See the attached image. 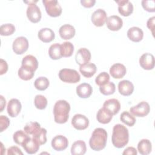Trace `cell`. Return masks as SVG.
<instances>
[{"label": "cell", "instance_id": "11", "mask_svg": "<svg viewBox=\"0 0 155 155\" xmlns=\"http://www.w3.org/2000/svg\"><path fill=\"white\" fill-rule=\"evenodd\" d=\"M115 2L118 4V12L123 16H128L133 12V4L128 0H117Z\"/></svg>", "mask_w": 155, "mask_h": 155}, {"label": "cell", "instance_id": "9", "mask_svg": "<svg viewBox=\"0 0 155 155\" xmlns=\"http://www.w3.org/2000/svg\"><path fill=\"white\" fill-rule=\"evenodd\" d=\"M71 124L75 129L78 130H83L88 127L89 120L84 115L76 114L71 119Z\"/></svg>", "mask_w": 155, "mask_h": 155}, {"label": "cell", "instance_id": "10", "mask_svg": "<svg viewBox=\"0 0 155 155\" xmlns=\"http://www.w3.org/2000/svg\"><path fill=\"white\" fill-rule=\"evenodd\" d=\"M93 24L96 27H102L106 22L107 13L103 9L99 8L94 11L91 16Z\"/></svg>", "mask_w": 155, "mask_h": 155}, {"label": "cell", "instance_id": "43", "mask_svg": "<svg viewBox=\"0 0 155 155\" xmlns=\"http://www.w3.org/2000/svg\"><path fill=\"white\" fill-rule=\"evenodd\" d=\"M10 125L9 119L5 116L1 115L0 116V131L2 132L6 130Z\"/></svg>", "mask_w": 155, "mask_h": 155}, {"label": "cell", "instance_id": "3", "mask_svg": "<svg viewBox=\"0 0 155 155\" xmlns=\"http://www.w3.org/2000/svg\"><path fill=\"white\" fill-rule=\"evenodd\" d=\"M70 105L65 100L58 101L53 107V114L55 122L64 124L67 122L69 117Z\"/></svg>", "mask_w": 155, "mask_h": 155}, {"label": "cell", "instance_id": "22", "mask_svg": "<svg viewBox=\"0 0 155 155\" xmlns=\"http://www.w3.org/2000/svg\"><path fill=\"white\" fill-rule=\"evenodd\" d=\"M38 36L43 42L48 43L54 40L55 34L51 29L49 28H43L38 31Z\"/></svg>", "mask_w": 155, "mask_h": 155}, {"label": "cell", "instance_id": "12", "mask_svg": "<svg viewBox=\"0 0 155 155\" xmlns=\"http://www.w3.org/2000/svg\"><path fill=\"white\" fill-rule=\"evenodd\" d=\"M68 145V141L66 137L62 135H58L54 137L51 140L52 148L58 151L65 150Z\"/></svg>", "mask_w": 155, "mask_h": 155}, {"label": "cell", "instance_id": "21", "mask_svg": "<svg viewBox=\"0 0 155 155\" xmlns=\"http://www.w3.org/2000/svg\"><path fill=\"white\" fill-rule=\"evenodd\" d=\"M103 107L108 110L114 116L119 111L120 109V104L116 99H110L104 102Z\"/></svg>", "mask_w": 155, "mask_h": 155}, {"label": "cell", "instance_id": "47", "mask_svg": "<svg viewBox=\"0 0 155 155\" xmlns=\"http://www.w3.org/2000/svg\"><path fill=\"white\" fill-rule=\"evenodd\" d=\"M81 3L82 5L86 8H90L94 6V4L96 3L95 0H81Z\"/></svg>", "mask_w": 155, "mask_h": 155}, {"label": "cell", "instance_id": "24", "mask_svg": "<svg viewBox=\"0 0 155 155\" xmlns=\"http://www.w3.org/2000/svg\"><path fill=\"white\" fill-rule=\"evenodd\" d=\"M113 115L106 108L102 107L100 108L96 114L97 120L102 124H108L112 119Z\"/></svg>", "mask_w": 155, "mask_h": 155}, {"label": "cell", "instance_id": "38", "mask_svg": "<svg viewBox=\"0 0 155 155\" xmlns=\"http://www.w3.org/2000/svg\"><path fill=\"white\" fill-rule=\"evenodd\" d=\"M47 99L46 97L41 94H38L35 96L34 99V104L36 108L39 110H44L47 105Z\"/></svg>", "mask_w": 155, "mask_h": 155}, {"label": "cell", "instance_id": "27", "mask_svg": "<svg viewBox=\"0 0 155 155\" xmlns=\"http://www.w3.org/2000/svg\"><path fill=\"white\" fill-rule=\"evenodd\" d=\"M42 128L40 124L37 122H30L24 127V131L28 135L35 137L38 135L41 131Z\"/></svg>", "mask_w": 155, "mask_h": 155}, {"label": "cell", "instance_id": "20", "mask_svg": "<svg viewBox=\"0 0 155 155\" xmlns=\"http://www.w3.org/2000/svg\"><path fill=\"white\" fill-rule=\"evenodd\" d=\"M75 28L70 24H64L62 25L59 30V33L61 38L65 40L70 39L75 35Z\"/></svg>", "mask_w": 155, "mask_h": 155}, {"label": "cell", "instance_id": "1", "mask_svg": "<svg viewBox=\"0 0 155 155\" xmlns=\"http://www.w3.org/2000/svg\"><path fill=\"white\" fill-rule=\"evenodd\" d=\"M112 143L117 148L124 147L129 140L128 129L122 124H116L113 127L111 136Z\"/></svg>", "mask_w": 155, "mask_h": 155}, {"label": "cell", "instance_id": "33", "mask_svg": "<svg viewBox=\"0 0 155 155\" xmlns=\"http://www.w3.org/2000/svg\"><path fill=\"white\" fill-rule=\"evenodd\" d=\"M29 137L30 136H28V134H27L24 131L18 130L13 134V139L16 144L22 146Z\"/></svg>", "mask_w": 155, "mask_h": 155}, {"label": "cell", "instance_id": "40", "mask_svg": "<svg viewBox=\"0 0 155 155\" xmlns=\"http://www.w3.org/2000/svg\"><path fill=\"white\" fill-rule=\"evenodd\" d=\"M109 80L110 76L108 73H107V72H102L99 74H98L96 78L95 82L97 85L101 86L108 82Z\"/></svg>", "mask_w": 155, "mask_h": 155}, {"label": "cell", "instance_id": "34", "mask_svg": "<svg viewBox=\"0 0 155 155\" xmlns=\"http://www.w3.org/2000/svg\"><path fill=\"white\" fill-rule=\"evenodd\" d=\"M61 50L62 57H70L74 51V46L70 42H64L61 44Z\"/></svg>", "mask_w": 155, "mask_h": 155}, {"label": "cell", "instance_id": "18", "mask_svg": "<svg viewBox=\"0 0 155 155\" xmlns=\"http://www.w3.org/2000/svg\"><path fill=\"white\" fill-rule=\"evenodd\" d=\"M127 73V69L124 65L116 63L113 64L110 68V73L114 79L122 78Z\"/></svg>", "mask_w": 155, "mask_h": 155}, {"label": "cell", "instance_id": "16", "mask_svg": "<svg viewBox=\"0 0 155 155\" xmlns=\"http://www.w3.org/2000/svg\"><path fill=\"white\" fill-rule=\"evenodd\" d=\"M27 153L29 154H35L39 149L40 144L34 138L29 137L22 145Z\"/></svg>", "mask_w": 155, "mask_h": 155}, {"label": "cell", "instance_id": "5", "mask_svg": "<svg viewBox=\"0 0 155 155\" xmlns=\"http://www.w3.org/2000/svg\"><path fill=\"white\" fill-rule=\"evenodd\" d=\"M25 3H28V6L27 8V16L30 21L33 23H37L41 19V12L40 8L35 4L38 1H24Z\"/></svg>", "mask_w": 155, "mask_h": 155}, {"label": "cell", "instance_id": "23", "mask_svg": "<svg viewBox=\"0 0 155 155\" xmlns=\"http://www.w3.org/2000/svg\"><path fill=\"white\" fill-rule=\"evenodd\" d=\"M127 37L132 41L138 42L142 41L143 37V32L141 28L137 27H133L127 31Z\"/></svg>", "mask_w": 155, "mask_h": 155}, {"label": "cell", "instance_id": "49", "mask_svg": "<svg viewBox=\"0 0 155 155\" xmlns=\"http://www.w3.org/2000/svg\"><path fill=\"white\" fill-rule=\"evenodd\" d=\"M1 109H0V112H2L4 108V107H5L6 105V101L5 99L4 98V97L1 95Z\"/></svg>", "mask_w": 155, "mask_h": 155}, {"label": "cell", "instance_id": "46", "mask_svg": "<svg viewBox=\"0 0 155 155\" xmlns=\"http://www.w3.org/2000/svg\"><path fill=\"white\" fill-rule=\"evenodd\" d=\"M154 21H155V17L153 16L148 19L147 22V27L151 30L153 35H154Z\"/></svg>", "mask_w": 155, "mask_h": 155}, {"label": "cell", "instance_id": "19", "mask_svg": "<svg viewBox=\"0 0 155 155\" xmlns=\"http://www.w3.org/2000/svg\"><path fill=\"white\" fill-rule=\"evenodd\" d=\"M118 90L120 94L128 96L131 95L134 91V85L128 80H123L119 82Z\"/></svg>", "mask_w": 155, "mask_h": 155}, {"label": "cell", "instance_id": "35", "mask_svg": "<svg viewBox=\"0 0 155 155\" xmlns=\"http://www.w3.org/2000/svg\"><path fill=\"white\" fill-rule=\"evenodd\" d=\"M49 84L50 82L48 79L47 78L43 76L39 77L35 80L34 82L35 87L39 91L45 90L48 87Z\"/></svg>", "mask_w": 155, "mask_h": 155}, {"label": "cell", "instance_id": "4", "mask_svg": "<svg viewBox=\"0 0 155 155\" xmlns=\"http://www.w3.org/2000/svg\"><path fill=\"white\" fill-rule=\"evenodd\" d=\"M59 78L64 82L75 84L78 82L81 79L79 73L73 69L63 68L59 72Z\"/></svg>", "mask_w": 155, "mask_h": 155}, {"label": "cell", "instance_id": "30", "mask_svg": "<svg viewBox=\"0 0 155 155\" xmlns=\"http://www.w3.org/2000/svg\"><path fill=\"white\" fill-rule=\"evenodd\" d=\"M151 142L148 139H142L137 144V150L142 155H148L151 153Z\"/></svg>", "mask_w": 155, "mask_h": 155}, {"label": "cell", "instance_id": "15", "mask_svg": "<svg viewBox=\"0 0 155 155\" xmlns=\"http://www.w3.org/2000/svg\"><path fill=\"white\" fill-rule=\"evenodd\" d=\"M91 53L86 48H81L79 49L75 56L76 63L80 66L88 63L91 59Z\"/></svg>", "mask_w": 155, "mask_h": 155}, {"label": "cell", "instance_id": "2", "mask_svg": "<svg viewBox=\"0 0 155 155\" xmlns=\"http://www.w3.org/2000/svg\"><path fill=\"white\" fill-rule=\"evenodd\" d=\"M107 140V131L102 128H97L92 133L89 140V145L93 150L99 151L105 147Z\"/></svg>", "mask_w": 155, "mask_h": 155}, {"label": "cell", "instance_id": "17", "mask_svg": "<svg viewBox=\"0 0 155 155\" xmlns=\"http://www.w3.org/2000/svg\"><path fill=\"white\" fill-rule=\"evenodd\" d=\"M106 24L108 28L111 31H118L123 25L122 19L117 15H112L107 18Z\"/></svg>", "mask_w": 155, "mask_h": 155}, {"label": "cell", "instance_id": "6", "mask_svg": "<svg viewBox=\"0 0 155 155\" xmlns=\"http://www.w3.org/2000/svg\"><path fill=\"white\" fill-rule=\"evenodd\" d=\"M47 13L51 17L59 16L62 13V8L56 0H43Z\"/></svg>", "mask_w": 155, "mask_h": 155}, {"label": "cell", "instance_id": "42", "mask_svg": "<svg viewBox=\"0 0 155 155\" xmlns=\"http://www.w3.org/2000/svg\"><path fill=\"white\" fill-rule=\"evenodd\" d=\"M46 134H47V130L46 129L42 128L41 132L36 135L34 137L40 144V145L45 144L47 142V136H46Z\"/></svg>", "mask_w": 155, "mask_h": 155}, {"label": "cell", "instance_id": "14", "mask_svg": "<svg viewBox=\"0 0 155 155\" xmlns=\"http://www.w3.org/2000/svg\"><path fill=\"white\" fill-rule=\"evenodd\" d=\"M22 105L21 102L18 99H12L7 104V113L10 117H15L19 114Z\"/></svg>", "mask_w": 155, "mask_h": 155}, {"label": "cell", "instance_id": "48", "mask_svg": "<svg viewBox=\"0 0 155 155\" xmlns=\"http://www.w3.org/2000/svg\"><path fill=\"white\" fill-rule=\"evenodd\" d=\"M137 150L135 148L133 147H127L126 149L124 150V152L122 153V154H131V155H136L137 154Z\"/></svg>", "mask_w": 155, "mask_h": 155}, {"label": "cell", "instance_id": "31", "mask_svg": "<svg viewBox=\"0 0 155 155\" xmlns=\"http://www.w3.org/2000/svg\"><path fill=\"white\" fill-rule=\"evenodd\" d=\"M48 54L51 59L58 60L61 59L62 57L61 50V44L59 43H54L52 44L49 48Z\"/></svg>", "mask_w": 155, "mask_h": 155}, {"label": "cell", "instance_id": "25", "mask_svg": "<svg viewBox=\"0 0 155 155\" xmlns=\"http://www.w3.org/2000/svg\"><path fill=\"white\" fill-rule=\"evenodd\" d=\"M79 71L84 77L89 78L92 77L96 73L97 68L94 64L88 62L81 65L79 67Z\"/></svg>", "mask_w": 155, "mask_h": 155}, {"label": "cell", "instance_id": "13", "mask_svg": "<svg viewBox=\"0 0 155 155\" xmlns=\"http://www.w3.org/2000/svg\"><path fill=\"white\" fill-rule=\"evenodd\" d=\"M139 64L144 70H150L153 69L155 64L154 56L149 53L143 54L139 59Z\"/></svg>", "mask_w": 155, "mask_h": 155}, {"label": "cell", "instance_id": "7", "mask_svg": "<svg viewBox=\"0 0 155 155\" xmlns=\"http://www.w3.org/2000/svg\"><path fill=\"white\" fill-rule=\"evenodd\" d=\"M130 111L136 117H145L148 114L150 111V107L148 102L142 101L137 105L133 106L130 108Z\"/></svg>", "mask_w": 155, "mask_h": 155}, {"label": "cell", "instance_id": "8", "mask_svg": "<svg viewBox=\"0 0 155 155\" xmlns=\"http://www.w3.org/2000/svg\"><path fill=\"white\" fill-rule=\"evenodd\" d=\"M12 48L15 53L16 54H22L28 50V41L25 37H18L13 41Z\"/></svg>", "mask_w": 155, "mask_h": 155}, {"label": "cell", "instance_id": "45", "mask_svg": "<svg viewBox=\"0 0 155 155\" xmlns=\"http://www.w3.org/2000/svg\"><path fill=\"white\" fill-rule=\"evenodd\" d=\"M0 61V74L2 75L7 71L8 65L7 62L2 59H1Z\"/></svg>", "mask_w": 155, "mask_h": 155}, {"label": "cell", "instance_id": "28", "mask_svg": "<svg viewBox=\"0 0 155 155\" xmlns=\"http://www.w3.org/2000/svg\"><path fill=\"white\" fill-rule=\"evenodd\" d=\"M86 151V144L84 141L81 140L74 142L71 147V153L73 155H83Z\"/></svg>", "mask_w": 155, "mask_h": 155}, {"label": "cell", "instance_id": "36", "mask_svg": "<svg viewBox=\"0 0 155 155\" xmlns=\"http://www.w3.org/2000/svg\"><path fill=\"white\" fill-rule=\"evenodd\" d=\"M120 120L125 125L132 127L136 123L135 117L128 111H124L120 116Z\"/></svg>", "mask_w": 155, "mask_h": 155}, {"label": "cell", "instance_id": "32", "mask_svg": "<svg viewBox=\"0 0 155 155\" xmlns=\"http://www.w3.org/2000/svg\"><path fill=\"white\" fill-rule=\"evenodd\" d=\"M35 74V71L31 69L21 65V67L18 70V76L19 77L24 81H28L33 78Z\"/></svg>", "mask_w": 155, "mask_h": 155}, {"label": "cell", "instance_id": "29", "mask_svg": "<svg viewBox=\"0 0 155 155\" xmlns=\"http://www.w3.org/2000/svg\"><path fill=\"white\" fill-rule=\"evenodd\" d=\"M22 65L35 71L38 67V62L34 56L28 54L22 59Z\"/></svg>", "mask_w": 155, "mask_h": 155}, {"label": "cell", "instance_id": "44", "mask_svg": "<svg viewBox=\"0 0 155 155\" xmlns=\"http://www.w3.org/2000/svg\"><path fill=\"white\" fill-rule=\"evenodd\" d=\"M7 154L11 155V154H23V153L21 151V149L19 148L16 146H12L8 148L7 150Z\"/></svg>", "mask_w": 155, "mask_h": 155}, {"label": "cell", "instance_id": "26", "mask_svg": "<svg viewBox=\"0 0 155 155\" xmlns=\"http://www.w3.org/2000/svg\"><path fill=\"white\" fill-rule=\"evenodd\" d=\"M93 92L91 86L87 83H82L76 87V93L81 98L89 97Z\"/></svg>", "mask_w": 155, "mask_h": 155}, {"label": "cell", "instance_id": "41", "mask_svg": "<svg viewBox=\"0 0 155 155\" xmlns=\"http://www.w3.org/2000/svg\"><path fill=\"white\" fill-rule=\"evenodd\" d=\"M142 7L148 12H154L155 1L154 0H143L142 1Z\"/></svg>", "mask_w": 155, "mask_h": 155}, {"label": "cell", "instance_id": "37", "mask_svg": "<svg viewBox=\"0 0 155 155\" xmlns=\"http://www.w3.org/2000/svg\"><path fill=\"white\" fill-rule=\"evenodd\" d=\"M99 90L104 95H110L113 94L116 90L115 84L112 82H108L105 84L100 86Z\"/></svg>", "mask_w": 155, "mask_h": 155}, {"label": "cell", "instance_id": "39", "mask_svg": "<svg viewBox=\"0 0 155 155\" xmlns=\"http://www.w3.org/2000/svg\"><path fill=\"white\" fill-rule=\"evenodd\" d=\"M15 31V27L12 24H5L0 27V34L1 36H10Z\"/></svg>", "mask_w": 155, "mask_h": 155}]
</instances>
